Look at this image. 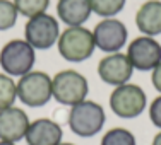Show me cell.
I'll return each instance as SVG.
<instances>
[{
  "instance_id": "5b68a950",
  "label": "cell",
  "mask_w": 161,
  "mask_h": 145,
  "mask_svg": "<svg viewBox=\"0 0 161 145\" xmlns=\"http://www.w3.org/2000/svg\"><path fill=\"white\" fill-rule=\"evenodd\" d=\"M53 99L64 106H75L86 101L89 92V84L82 74L75 70H62L52 79Z\"/></svg>"
},
{
  "instance_id": "44dd1931",
  "label": "cell",
  "mask_w": 161,
  "mask_h": 145,
  "mask_svg": "<svg viewBox=\"0 0 161 145\" xmlns=\"http://www.w3.org/2000/svg\"><path fill=\"white\" fill-rule=\"evenodd\" d=\"M151 80H153V85H154V89L161 94V63L154 68V70H153Z\"/></svg>"
},
{
  "instance_id": "6da1fadb",
  "label": "cell",
  "mask_w": 161,
  "mask_h": 145,
  "mask_svg": "<svg viewBox=\"0 0 161 145\" xmlns=\"http://www.w3.org/2000/svg\"><path fill=\"white\" fill-rule=\"evenodd\" d=\"M57 46H58V53L62 55V58H65L67 62L79 63L91 58L96 44H94L93 31L82 26H70L60 33Z\"/></svg>"
},
{
  "instance_id": "d6986e66",
  "label": "cell",
  "mask_w": 161,
  "mask_h": 145,
  "mask_svg": "<svg viewBox=\"0 0 161 145\" xmlns=\"http://www.w3.org/2000/svg\"><path fill=\"white\" fill-rule=\"evenodd\" d=\"M17 9L12 0H0V31H9L17 22Z\"/></svg>"
},
{
  "instance_id": "3957f363",
  "label": "cell",
  "mask_w": 161,
  "mask_h": 145,
  "mask_svg": "<svg viewBox=\"0 0 161 145\" xmlns=\"http://www.w3.org/2000/svg\"><path fill=\"white\" fill-rule=\"evenodd\" d=\"M105 109L94 101H82L72 106L69 113V127L77 137H94L105 127Z\"/></svg>"
},
{
  "instance_id": "8992f818",
  "label": "cell",
  "mask_w": 161,
  "mask_h": 145,
  "mask_svg": "<svg viewBox=\"0 0 161 145\" xmlns=\"http://www.w3.org/2000/svg\"><path fill=\"white\" fill-rule=\"evenodd\" d=\"M147 106V97L142 87L137 84H124L115 87L110 96V108L118 118H137Z\"/></svg>"
},
{
  "instance_id": "5bb4252c",
  "label": "cell",
  "mask_w": 161,
  "mask_h": 145,
  "mask_svg": "<svg viewBox=\"0 0 161 145\" xmlns=\"http://www.w3.org/2000/svg\"><path fill=\"white\" fill-rule=\"evenodd\" d=\"M89 0H58L57 2V14L60 21L67 28L70 26H82L91 16Z\"/></svg>"
},
{
  "instance_id": "ffe728a7",
  "label": "cell",
  "mask_w": 161,
  "mask_h": 145,
  "mask_svg": "<svg viewBox=\"0 0 161 145\" xmlns=\"http://www.w3.org/2000/svg\"><path fill=\"white\" fill-rule=\"evenodd\" d=\"M149 118L153 125L161 130V94L156 99H153V102L149 104Z\"/></svg>"
},
{
  "instance_id": "cb8c5ba5",
  "label": "cell",
  "mask_w": 161,
  "mask_h": 145,
  "mask_svg": "<svg viewBox=\"0 0 161 145\" xmlns=\"http://www.w3.org/2000/svg\"><path fill=\"white\" fill-rule=\"evenodd\" d=\"M58 145H75V143H69V142L65 143V142H62V143H58Z\"/></svg>"
},
{
  "instance_id": "ac0fdd59",
  "label": "cell",
  "mask_w": 161,
  "mask_h": 145,
  "mask_svg": "<svg viewBox=\"0 0 161 145\" xmlns=\"http://www.w3.org/2000/svg\"><path fill=\"white\" fill-rule=\"evenodd\" d=\"M17 12L24 17H34L38 14H45L50 5V0H14Z\"/></svg>"
},
{
  "instance_id": "603a6c76",
  "label": "cell",
  "mask_w": 161,
  "mask_h": 145,
  "mask_svg": "<svg viewBox=\"0 0 161 145\" xmlns=\"http://www.w3.org/2000/svg\"><path fill=\"white\" fill-rule=\"evenodd\" d=\"M0 145H16V143H12V142H5V140H0Z\"/></svg>"
},
{
  "instance_id": "7c38bea8",
  "label": "cell",
  "mask_w": 161,
  "mask_h": 145,
  "mask_svg": "<svg viewBox=\"0 0 161 145\" xmlns=\"http://www.w3.org/2000/svg\"><path fill=\"white\" fill-rule=\"evenodd\" d=\"M64 132L57 121L50 118H38L29 123L26 132V143L28 145H58L62 143Z\"/></svg>"
},
{
  "instance_id": "e0dca14e",
  "label": "cell",
  "mask_w": 161,
  "mask_h": 145,
  "mask_svg": "<svg viewBox=\"0 0 161 145\" xmlns=\"http://www.w3.org/2000/svg\"><path fill=\"white\" fill-rule=\"evenodd\" d=\"M101 145H137L134 133L127 128H112L103 135Z\"/></svg>"
},
{
  "instance_id": "9a60e30c",
  "label": "cell",
  "mask_w": 161,
  "mask_h": 145,
  "mask_svg": "<svg viewBox=\"0 0 161 145\" xmlns=\"http://www.w3.org/2000/svg\"><path fill=\"white\" fill-rule=\"evenodd\" d=\"M89 3L91 10L103 19L115 17L125 7V0H89Z\"/></svg>"
},
{
  "instance_id": "7402d4cb",
  "label": "cell",
  "mask_w": 161,
  "mask_h": 145,
  "mask_svg": "<svg viewBox=\"0 0 161 145\" xmlns=\"http://www.w3.org/2000/svg\"><path fill=\"white\" fill-rule=\"evenodd\" d=\"M153 145H161V132L158 135H154V138H153Z\"/></svg>"
},
{
  "instance_id": "ba28073f",
  "label": "cell",
  "mask_w": 161,
  "mask_h": 145,
  "mask_svg": "<svg viewBox=\"0 0 161 145\" xmlns=\"http://www.w3.org/2000/svg\"><path fill=\"white\" fill-rule=\"evenodd\" d=\"M127 58L139 72L154 70L161 63V44L151 36H139L129 44Z\"/></svg>"
},
{
  "instance_id": "4fadbf2b",
  "label": "cell",
  "mask_w": 161,
  "mask_h": 145,
  "mask_svg": "<svg viewBox=\"0 0 161 145\" xmlns=\"http://www.w3.org/2000/svg\"><path fill=\"white\" fill-rule=\"evenodd\" d=\"M136 26L144 36H158L161 34V2L147 0L137 9Z\"/></svg>"
},
{
  "instance_id": "52a82bcc",
  "label": "cell",
  "mask_w": 161,
  "mask_h": 145,
  "mask_svg": "<svg viewBox=\"0 0 161 145\" xmlns=\"http://www.w3.org/2000/svg\"><path fill=\"white\" fill-rule=\"evenodd\" d=\"M58 21L50 14H38L29 17L24 26V38L34 49H48L58 41Z\"/></svg>"
},
{
  "instance_id": "9c48e42d",
  "label": "cell",
  "mask_w": 161,
  "mask_h": 145,
  "mask_svg": "<svg viewBox=\"0 0 161 145\" xmlns=\"http://www.w3.org/2000/svg\"><path fill=\"white\" fill-rule=\"evenodd\" d=\"M127 28L122 21L108 17L99 21L93 29L94 44L105 53H117L127 43Z\"/></svg>"
},
{
  "instance_id": "277c9868",
  "label": "cell",
  "mask_w": 161,
  "mask_h": 145,
  "mask_svg": "<svg viewBox=\"0 0 161 145\" xmlns=\"http://www.w3.org/2000/svg\"><path fill=\"white\" fill-rule=\"evenodd\" d=\"M53 97L52 77L47 72L31 70L17 82V99L29 108H41Z\"/></svg>"
},
{
  "instance_id": "7a4b0ae2",
  "label": "cell",
  "mask_w": 161,
  "mask_h": 145,
  "mask_svg": "<svg viewBox=\"0 0 161 145\" xmlns=\"http://www.w3.org/2000/svg\"><path fill=\"white\" fill-rule=\"evenodd\" d=\"M36 62V49L26 39H12L0 49V67L10 77L29 74Z\"/></svg>"
},
{
  "instance_id": "2e32d148",
  "label": "cell",
  "mask_w": 161,
  "mask_h": 145,
  "mask_svg": "<svg viewBox=\"0 0 161 145\" xmlns=\"http://www.w3.org/2000/svg\"><path fill=\"white\" fill-rule=\"evenodd\" d=\"M17 99V84L7 74H0V109L14 106Z\"/></svg>"
},
{
  "instance_id": "30bf717a",
  "label": "cell",
  "mask_w": 161,
  "mask_h": 145,
  "mask_svg": "<svg viewBox=\"0 0 161 145\" xmlns=\"http://www.w3.org/2000/svg\"><path fill=\"white\" fill-rule=\"evenodd\" d=\"M134 67L127 58V55L117 51V53H108L105 58L99 60L98 63V75L105 84L108 85H124L130 80L132 77Z\"/></svg>"
},
{
  "instance_id": "8fae6325",
  "label": "cell",
  "mask_w": 161,
  "mask_h": 145,
  "mask_svg": "<svg viewBox=\"0 0 161 145\" xmlns=\"http://www.w3.org/2000/svg\"><path fill=\"white\" fill-rule=\"evenodd\" d=\"M29 123L31 121L24 109L16 106L0 109V140L17 143L26 137Z\"/></svg>"
}]
</instances>
